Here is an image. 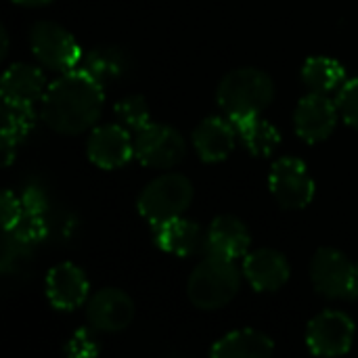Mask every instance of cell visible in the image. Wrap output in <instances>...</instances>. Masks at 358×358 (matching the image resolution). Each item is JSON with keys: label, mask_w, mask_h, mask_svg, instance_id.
<instances>
[{"label": "cell", "mask_w": 358, "mask_h": 358, "mask_svg": "<svg viewBox=\"0 0 358 358\" xmlns=\"http://www.w3.org/2000/svg\"><path fill=\"white\" fill-rule=\"evenodd\" d=\"M96 80L86 71H65L42 96L40 117L48 128L61 134H82L101 117L105 94Z\"/></svg>", "instance_id": "6da1fadb"}, {"label": "cell", "mask_w": 358, "mask_h": 358, "mask_svg": "<svg viewBox=\"0 0 358 358\" xmlns=\"http://www.w3.org/2000/svg\"><path fill=\"white\" fill-rule=\"evenodd\" d=\"M275 96V84L268 73L256 67L229 71L218 84V105L231 120L260 115Z\"/></svg>", "instance_id": "7a4b0ae2"}, {"label": "cell", "mask_w": 358, "mask_h": 358, "mask_svg": "<svg viewBox=\"0 0 358 358\" xmlns=\"http://www.w3.org/2000/svg\"><path fill=\"white\" fill-rule=\"evenodd\" d=\"M241 289V273L235 260L208 256L189 277L187 294L193 306L201 310H218L227 306Z\"/></svg>", "instance_id": "3957f363"}, {"label": "cell", "mask_w": 358, "mask_h": 358, "mask_svg": "<svg viewBox=\"0 0 358 358\" xmlns=\"http://www.w3.org/2000/svg\"><path fill=\"white\" fill-rule=\"evenodd\" d=\"M193 201V185L182 174H164L138 195V212L153 227L182 216Z\"/></svg>", "instance_id": "277c9868"}, {"label": "cell", "mask_w": 358, "mask_h": 358, "mask_svg": "<svg viewBox=\"0 0 358 358\" xmlns=\"http://www.w3.org/2000/svg\"><path fill=\"white\" fill-rule=\"evenodd\" d=\"M310 279L315 289L331 300H355L358 296L357 264L340 250L321 248L310 262Z\"/></svg>", "instance_id": "5b68a950"}, {"label": "cell", "mask_w": 358, "mask_h": 358, "mask_svg": "<svg viewBox=\"0 0 358 358\" xmlns=\"http://www.w3.org/2000/svg\"><path fill=\"white\" fill-rule=\"evenodd\" d=\"M29 46L40 65L52 71H69L82 61V50L76 38L52 21H40L29 31Z\"/></svg>", "instance_id": "8992f818"}, {"label": "cell", "mask_w": 358, "mask_h": 358, "mask_svg": "<svg viewBox=\"0 0 358 358\" xmlns=\"http://www.w3.org/2000/svg\"><path fill=\"white\" fill-rule=\"evenodd\" d=\"M185 155V138L172 126L149 122L145 128L134 132V157L147 168L168 170L180 164Z\"/></svg>", "instance_id": "52a82bcc"}, {"label": "cell", "mask_w": 358, "mask_h": 358, "mask_svg": "<svg viewBox=\"0 0 358 358\" xmlns=\"http://www.w3.org/2000/svg\"><path fill=\"white\" fill-rule=\"evenodd\" d=\"M268 185L273 197L285 210H302L315 197V180L298 157L277 159L271 168Z\"/></svg>", "instance_id": "ba28073f"}, {"label": "cell", "mask_w": 358, "mask_h": 358, "mask_svg": "<svg viewBox=\"0 0 358 358\" xmlns=\"http://www.w3.org/2000/svg\"><path fill=\"white\" fill-rule=\"evenodd\" d=\"M352 342L355 323L340 310H325L308 323L306 344L317 357H342L352 348Z\"/></svg>", "instance_id": "9c48e42d"}, {"label": "cell", "mask_w": 358, "mask_h": 358, "mask_svg": "<svg viewBox=\"0 0 358 358\" xmlns=\"http://www.w3.org/2000/svg\"><path fill=\"white\" fill-rule=\"evenodd\" d=\"M340 117L338 103L329 99V94L310 92L306 94L294 113V126L302 141L319 143L331 136Z\"/></svg>", "instance_id": "30bf717a"}, {"label": "cell", "mask_w": 358, "mask_h": 358, "mask_svg": "<svg viewBox=\"0 0 358 358\" xmlns=\"http://www.w3.org/2000/svg\"><path fill=\"white\" fill-rule=\"evenodd\" d=\"M86 153L90 162L103 170H115L128 164L134 155V141L130 130L122 124H105L92 128Z\"/></svg>", "instance_id": "8fae6325"}, {"label": "cell", "mask_w": 358, "mask_h": 358, "mask_svg": "<svg viewBox=\"0 0 358 358\" xmlns=\"http://www.w3.org/2000/svg\"><path fill=\"white\" fill-rule=\"evenodd\" d=\"M86 319L99 331H124L134 319V302L122 289H101L88 300Z\"/></svg>", "instance_id": "7c38bea8"}, {"label": "cell", "mask_w": 358, "mask_h": 358, "mask_svg": "<svg viewBox=\"0 0 358 358\" xmlns=\"http://www.w3.org/2000/svg\"><path fill=\"white\" fill-rule=\"evenodd\" d=\"M292 275L287 258L277 250H256L243 260V277L256 292H277Z\"/></svg>", "instance_id": "4fadbf2b"}, {"label": "cell", "mask_w": 358, "mask_h": 358, "mask_svg": "<svg viewBox=\"0 0 358 358\" xmlns=\"http://www.w3.org/2000/svg\"><path fill=\"white\" fill-rule=\"evenodd\" d=\"M252 237L248 227L233 216H218L203 239V248L208 256L224 258V260H237L245 258L250 250Z\"/></svg>", "instance_id": "5bb4252c"}, {"label": "cell", "mask_w": 358, "mask_h": 358, "mask_svg": "<svg viewBox=\"0 0 358 358\" xmlns=\"http://www.w3.org/2000/svg\"><path fill=\"white\" fill-rule=\"evenodd\" d=\"M46 296L50 304L59 310H76L88 298L86 275L69 262L57 264L46 277Z\"/></svg>", "instance_id": "9a60e30c"}, {"label": "cell", "mask_w": 358, "mask_h": 358, "mask_svg": "<svg viewBox=\"0 0 358 358\" xmlns=\"http://www.w3.org/2000/svg\"><path fill=\"white\" fill-rule=\"evenodd\" d=\"M235 136L237 128L231 117H206L193 130V145L203 162L216 164L231 155V151L235 149Z\"/></svg>", "instance_id": "2e32d148"}, {"label": "cell", "mask_w": 358, "mask_h": 358, "mask_svg": "<svg viewBox=\"0 0 358 358\" xmlns=\"http://www.w3.org/2000/svg\"><path fill=\"white\" fill-rule=\"evenodd\" d=\"M46 78L40 67L29 63H15L2 76V101L13 105H31L42 101L46 92Z\"/></svg>", "instance_id": "e0dca14e"}, {"label": "cell", "mask_w": 358, "mask_h": 358, "mask_svg": "<svg viewBox=\"0 0 358 358\" xmlns=\"http://www.w3.org/2000/svg\"><path fill=\"white\" fill-rule=\"evenodd\" d=\"M275 352V344L268 336L256 329H239L220 338L214 348V358H264Z\"/></svg>", "instance_id": "ac0fdd59"}, {"label": "cell", "mask_w": 358, "mask_h": 358, "mask_svg": "<svg viewBox=\"0 0 358 358\" xmlns=\"http://www.w3.org/2000/svg\"><path fill=\"white\" fill-rule=\"evenodd\" d=\"M155 229V241L157 245L174 256H191L201 245V231L193 220H187L182 216L172 218L168 222H162Z\"/></svg>", "instance_id": "d6986e66"}, {"label": "cell", "mask_w": 358, "mask_h": 358, "mask_svg": "<svg viewBox=\"0 0 358 358\" xmlns=\"http://www.w3.org/2000/svg\"><path fill=\"white\" fill-rule=\"evenodd\" d=\"M130 69L128 55L117 46H96L82 59V71H86L101 86L113 84Z\"/></svg>", "instance_id": "ffe728a7"}, {"label": "cell", "mask_w": 358, "mask_h": 358, "mask_svg": "<svg viewBox=\"0 0 358 358\" xmlns=\"http://www.w3.org/2000/svg\"><path fill=\"white\" fill-rule=\"evenodd\" d=\"M233 124L237 128V136L243 143V147L256 157L273 155L281 143L279 130L271 122L262 120L260 115L239 117V120H233Z\"/></svg>", "instance_id": "44dd1931"}, {"label": "cell", "mask_w": 358, "mask_h": 358, "mask_svg": "<svg viewBox=\"0 0 358 358\" xmlns=\"http://www.w3.org/2000/svg\"><path fill=\"white\" fill-rule=\"evenodd\" d=\"M302 82L310 92L329 94L340 90L346 82L344 67L329 57H310L302 67Z\"/></svg>", "instance_id": "7402d4cb"}, {"label": "cell", "mask_w": 358, "mask_h": 358, "mask_svg": "<svg viewBox=\"0 0 358 358\" xmlns=\"http://www.w3.org/2000/svg\"><path fill=\"white\" fill-rule=\"evenodd\" d=\"M36 115L31 105H13V103H4L2 107V136L19 143L21 138H25L29 134V130L34 128Z\"/></svg>", "instance_id": "603a6c76"}, {"label": "cell", "mask_w": 358, "mask_h": 358, "mask_svg": "<svg viewBox=\"0 0 358 358\" xmlns=\"http://www.w3.org/2000/svg\"><path fill=\"white\" fill-rule=\"evenodd\" d=\"M115 115L120 120L122 126H126L132 132H138L141 128H145L151 117H149V107L147 101L138 94H130L124 96L117 105H115Z\"/></svg>", "instance_id": "cb8c5ba5"}, {"label": "cell", "mask_w": 358, "mask_h": 358, "mask_svg": "<svg viewBox=\"0 0 358 358\" xmlns=\"http://www.w3.org/2000/svg\"><path fill=\"white\" fill-rule=\"evenodd\" d=\"M336 103L344 122L358 130V78L344 82V86L338 90Z\"/></svg>", "instance_id": "d4e9b609"}, {"label": "cell", "mask_w": 358, "mask_h": 358, "mask_svg": "<svg viewBox=\"0 0 358 358\" xmlns=\"http://www.w3.org/2000/svg\"><path fill=\"white\" fill-rule=\"evenodd\" d=\"M25 214V206L21 203V199L17 195H13L10 191L2 193V227L4 231H15L17 224L23 220Z\"/></svg>", "instance_id": "484cf974"}, {"label": "cell", "mask_w": 358, "mask_h": 358, "mask_svg": "<svg viewBox=\"0 0 358 358\" xmlns=\"http://www.w3.org/2000/svg\"><path fill=\"white\" fill-rule=\"evenodd\" d=\"M15 147H17V143H15V141H10V138L2 136V157H4L2 162H4V166H8V164L13 162Z\"/></svg>", "instance_id": "4316f807"}, {"label": "cell", "mask_w": 358, "mask_h": 358, "mask_svg": "<svg viewBox=\"0 0 358 358\" xmlns=\"http://www.w3.org/2000/svg\"><path fill=\"white\" fill-rule=\"evenodd\" d=\"M17 4H23V6H42V4H48L52 0H13Z\"/></svg>", "instance_id": "83f0119b"}, {"label": "cell", "mask_w": 358, "mask_h": 358, "mask_svg": "<svg viewBox=\"0 0 358 358\" xmlns=\"http://www.w3.org/2000/svg\"><path fill=\"white\" fill-rule=\"evenodd\" d=\"M6 48H8V38H6V29L2 27V55H6Z\"/></svg>", "instance_id": "f1b7e54d"}, {"label": "cell", "mask_w": 358, "mask_h": 358, "mask_svg": "<svg viewBox=\"0 0 358 358\" xmlns=\"http://www.w3.org/2000/svg\"><path fill=\"white\" fill-rule=\"evenodd\" d=\"M357 283H358V264H357Z\"/></svg>", "instance_id": "f546056e"}]
</instances>
